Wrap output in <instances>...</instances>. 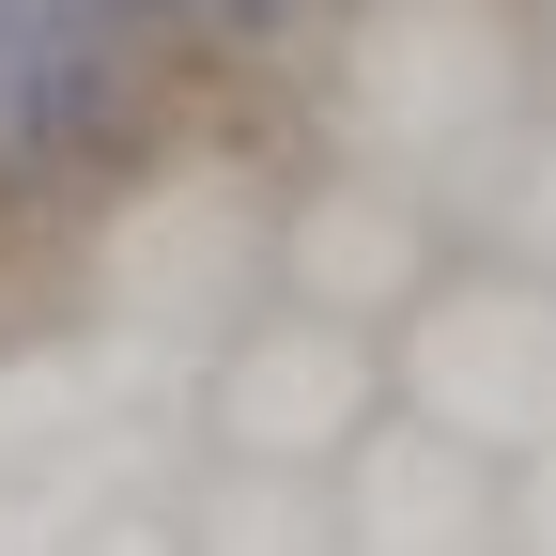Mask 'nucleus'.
<instances>
[{
    "instance_id": "2",
    "label": "nucleus",
    "mask_w": 556,
    "mask_h": 556,
    "mask_svg": "<svg viewBox=\"0 0 556 556\" xmlns=\"http://www.w3.org/2000/svg\"><path fill=\"white\" fill-rule=\"evenodd\" d=\"M387 417V340L371 325H340V309H294V294H263L217 325V356H201V448H232V464H325L356 448Z\"/></svg>"
},
{
    "instance_id": "4",
    "label": "nucleus",
    "mask_w": 556,
    "mask_h": 556,
    "mask_svg": "<svg viewBox=\"0 0 556 556\" xmlns=\"http://www.w3.org/2000/svg\"><path fill=\"white\" fill-rule=\"evenodd\" d=\"M340 556H510V464L387 402L340 448Z\"/></svg>"
},
{
    "instance_id": "3",
    "label": "nucleus",
    "mask_w": 556,
    "mask_h": 556,
    "mask_svg": "<svg viewBox=\"0 0 556 556\" xmlns=\"http://www.w3.org/2000/svg\"><path fill=\"white\" fill-rule=\"evenodd\" d=\"M433 263H448L433 186H402V170H325V186L278 201V294L294 309H340V325L387 340L417 294H433Z\"/></svg>"
},
{
    "instance_id": "1",
    "label": "nucleus",
    "mask_w": 556,
    "mask_h": 556,
    "mask_svg": "<svg viewBox=\"0 0 556 556\" xmlns=\"http://www.w3.org/2000/svg\"><path fill=\"white\" fill-rule=\"evenodd\" d=\"M387 402L495 464H541L556 448V263H495V248L433 263V294L387 325Z\"/></svg>"
},
{
    "instance_id": "6",
    "label": "nucleus",
    "mask_w": 556,
    "mask_h": 556,
    "mask_svg": "<svg viewBox=\"0 0 556 556\" xmlns=\"http://www.w3.org/2000/svg\"><path fill=\"white\" fill-rule=\"evenodd\" d=\"M62 556H186V541H170V495H124V510H93L78 541H62Z\"/></svg>"
},
{
    "instance_id": "7",
    "label": "nucleus",
    "mask_w": 556,
    "mask_h": 556,
    "mask_svg": "<svg viewBox=\"0 0 556 556\" xmlns=\"http://www.w3.org/2000/svg\"><path fill=\"white\" fill-rule=\"evenodd\" d=\"M510 556H556V448L510 464Z\"/></svg>"
},
{
    "instance_id": "5",
    "label": "nucleus",
    "mask_w": 556,
    "mask_h": 556,
    "mask_svg": "<svg viewBox=\"0 0 556 556\" xmlns=\"http://www.w3.org/2000/svg\"><path fill=\"white\" fill-rule=\"evenodd\" d=\"M170 541L186 556H340V479L325 464H232V448H201L170 479Z\"/></svg>"
}]
</instances>
